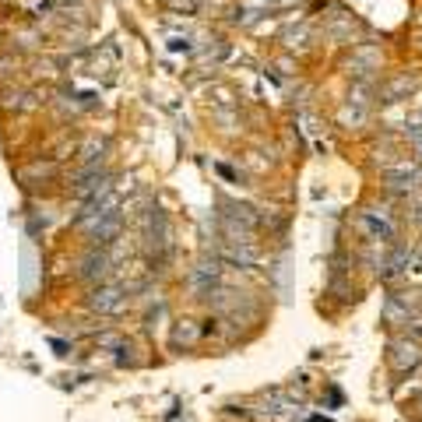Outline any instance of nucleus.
<instances>
[{
    "label": "nucleus",
    "instance_id": "nucleus-1",
    "mask_svg": "<svg viewBox=\"0 0 422 422\" xmlns=\"http://www.w3.org/2000/svg\"><path fill=\"white\" fill-rule=\"evenodd\" d=\"M123 302H127V296H123V289H117V285H102V289L92 292V306L99 313H117V310H123Z\"/></svg>",
    "mask_w": 422,
    "mask_h": 422
}]
</instances>
